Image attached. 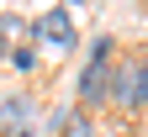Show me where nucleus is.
Here are the masks:
<instances>
[{"instance_id": "nucleus-5", "label": "nucleus", "mask_w": 148, "mask_h": 137, "mask_svg": "<svg viewBox=\"0 0 148 137\" xmlns=\"http://www.w3.org/2000/svg\"><path fill=\"white\" fill-rule=\"evenodd\" d=\"M11 63H16V69H32V63H37V53H32V48H21V42H16V48H11Z\"/></svg>"}, {"instance_id": "nucleus-3", "label": "nucleus", "mask_w": 148, "mask_h": 137, "mask_svg": "<svg viewBox=\"0 0 148 137\" xmlns=\"http://www.w3.org/2000/svg\"><path fill=\"white\" fill-rule=\"evenodd\" d=\"M32 37H37L42 48H53V53H74V16H69L64 5H48V11L32 21Z\"/></svg>"}, {"instance_id": "nucleus-2", "label": "nucleus", "mask_w": 148, "mask_h": 137, "mask_svg": "<svg viewBox=\"0 0 148 137\" xmlns=\"http://www.w3.org/2000/svg\"><path fill=\"white\" fill-rule=\"evenodd\" d=\"M111 100L122 111L148 106V58H122L116 74H111Z\"/></svg>"}, {"instance_id": "nucleus-4", "label": "nucleus", "mask_w": 148, "mask_h": 137, "mask_svg": "<svg viewBox=\"0 0 148 137\" xmlns=\"http://www.w3.org/2000/svg\"><path fill=\"white\" fill-rule=\"evenodd\" d=\"M32 132H37L32 95H5L0 100V137H32Z\"/></svg>"}, {"instance_id": "nucleus-1", "label": "nucleus", "mask_w": 148, "mask_h": 137, "mask_svg": "<svg viewBox=\"0 0 148 137\" xmlns=\"http://www.w3.org/2000/svg\"><path fill=\"white\" fill-rule=\"evenodd\" d=\"M111 37H95L90 42V63H85V74H79V100L85 106H101V100H111Z\"/></svg>"}, {"instance_id": "nucleus-6", "label": "nucleus", "mask_w": 148, "mask_h": 137, "mask_svg": "<svg viewBox=\"0 0 148 137\" xmlns=\"http://www.w3.org/2000/svg\"><path fill=\"white\" fill-rule=\"evenodd\" d=\"M69 137H90V121H85V116H69Z\"/></svg>"}]
</instances>
